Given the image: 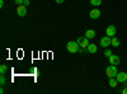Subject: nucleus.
<instances>
[{"mask_svg":"<svg viewBox=\"0 0 127 94\" xmlns=\"http://www.w3.org/2000/svg\"><path fill=\"white\" fill-rule=\"evenodd\" d=\"M111 55H113V54H112V51L108 50V47H107V48L104 50V56H105V57H109Z\"/></svg>","mask_w":127,"mask_h":94,"instance_id":"obj_17","label":"nucleus"},{"mask_svg":"<svg viewBox=\"0 0 127 94\" xmlns=\"http://www.w3.org/2000/svg\"><path fill=\"white\" fill-rule=\"evenodd\" d=\"M117 84H118V80L117 79H116V78H109V85L112 88H116V87H117Z\"/></svg>","mask_w":127,"mask_h":94,"instance_id":"obj_13","label":"nucleus"},{"mask_svg":"<svg viewBox=\"0 0 127 94\" xmlns=\"http://www.w3.org/2000/svg\"><path fill=\"white\" fill-rule=\"evenodd\" d=\"M116 79L118 80V83H123V81H126V80H127V72H125V71L118 72V74L116 75Z\"/></svg>","mask_w":127,"mask_h":94,"instance_id":"obj_8","label":"nucleus"},{"mask_svg":"<svg viewBox=\"0 0 127 94\" xmlns=\"http://www.w3.org/2000/svg\"><path fill=\"white\" fill-rule=\"evenodd\" d=\"M66 48H67L69 52H71V54H78L79 50H80V46H79L78 42H75V41H70L66 45Z\"/></svg>","mask_w":127,"mask_h":94,"instance_id":"obj_1","label":"nucleus"},{"mask_svg":"<svg viewBox=\"0 0 127 94\" xmlns=\"http://www.w3.org/2000/svg\"><path fill=\"white\" fill-rule=\"evenodd\" d=\"M111 45H112L113 47H120L121 42H120V39L114 36V37H112V38H111Z\"/></svg>","mask_w":127,"mask_h":94,"instance_id":"obj_11","label":"nucleus"},{"mask_svg":"<svg viewBox=\"0 0 127 94\" xmlns=\"http://www.w3.org/2000/svg\"><path fill=\"white\" fill-rule=\"evenodd\" d=\"M111 38H112V37H109V36L102 37V38H100V43H99V45H100L103 48L109 47V45H111Z\"/></svg>","mask_w":127,"mask_h":94,"instance_id":"obj_5","label":"nucleus"},{"mask_svg":"<svg viewBox=\"0 0 127 94\" xmlns=\"http://www.w3.org/2000/svg\"><path fill=\"white\" fill-rule=\"evenodd\" d=\"M4 6V0H0V8Z\"/></svg>","mask_w":127,"mask_h":94,"instance_id":"obj_22","label":"nucleus"},{"mask_svg":"<svg viewBox=\"0 0 127 94\" xmlns=\"http://www.w3.org/2000/svg\"><path fill=\"white\" fill-rule=\"evenodd\" d=\"M90 4L93 6H99L102 4V0H90Z\"/></svg>","mask_w":127,"mask_h":94,"instance_id":"obj_14","label":"nucleus"},{"mask_svg":"<svg viewBox=\"0 0 127 94\" xmlns=\"http://www.w3.org/2000/svg\"><path fill=\"white\" fill-rule=\"evenodd\" d=\"M108 59H109V62L112 65H118L120 64V56H117V55H111Z\"/></svg>","mask_w":127,"mask_h":94,"instance_id":"obj_9","label":"nucleus"},{"mask_svg":"<svg viewBox=\"0 0 127 94\" xmlns=\"http://www.w3.org/2000/svg\"><path fill=\"white\" fill-rule=\"evenodd\" d=\"M5 83H6V80H5V74H1V75H0V84L5 85Z\"/></svg>","mask_w":127,"mask_h":94,"instance_id":"obj_16","label":"nucleus"},{"mask_svg":"<svg viewBox=\"0 0 127 94\" xmlns=\"http://www.w3.org/2000/svg\"><path fill=\"white\" fill-rule=\"evenodd\" d=\"M121 93H122V94H127V87H125V88L121 90Z\"/></svg>","mask_w":127,"mask_h":94,"instance_id":"obj_19","label":"nucleus"},{"mask_svg":"<svg viewBox=\"0 0 127 94\" xmlns=\"http://www.w3.org/2000/svg\"><path fill=\"white\" fill-rule=\"evenodd\" d=\"M14 3H15L17 5H20V4L24 3V0H14Z\"/></svg>","mask_w":127,"mask_h":94,"instance_id":"obj_18","label":"nucleus"},{"mask_svg":"<svg viewBox=\"0 0 127 94\" xmlns=\"http://www.w3.org/2000/svg\"><path fill=\"white\" fill-rule=\"evenodd\" d=\"M85 37H88L89 39L94 38V37H95V31H94V29H88L87 32H85Z\"/></svg>","mask_w":127,"mask_h":94,"instance_id":"obj_12","label":"nucleus"},{"mask_svg":"<svg viewBox=\"0 0 127 94\" xmlns=\"http://www.w3.org/2000/svg\"><path fill=\"white\" fill-rule=\"evenodd\" d=\"M105 74H107L108 78H116V75L118 74V70H117V66L116 65H109L107 69H105Z\"/></svg>","mask_w":127,"mask_h":94,"instance_id":"obj_2","label":"nucleus"},{"mask_svg":"<svg viewBox=\"0 0 127 94\" xmlns=\"http://www.w3.org/2000/svg\"><path fill=\"white\" fill-rule=\"evenodd\" d=\"M6 71H8V66L6 65H1V66H0V74H5Z\"/></svg>","mask_w":127,"mask_h":94,"instance_id":"obj_15","label":"nucleus"},{"mask_svg":"<svg viewBox=\"0 0 127 94\" xmlns=\"http://www.w3.org/2000/svg\"><path fill=\"white\" fill-rule=\"evenodd\" d=\"M89 17H90L92 19H98V18L100 17V10L97 9V8L92 9V10H90V13H89Z\"/></svg>","mask_w":127,"mask_h":94,"instance_id":"obj_7","label":"nucleus"},{"mask_svg":"<svg viewBox=\"0 0 127 94\" xmlns=\"http://www.w3.org/2000/svg\"><path fill=\"white\" fill-rule=\"evenodd\" d=\"M87 48H88L89 54H95V52L98 51V46L95 45V43H89V46H88Z\"/></svg>","mask_w":127,"mask_h":94,"instance_id":"obj_10","label":"nucleus"},{"mask_svg":"<svg viewBox=\"0 0 127 94\" xmlns=\"http://www.w3.org/2000/svg\"><path fill=\"white\" fill-rule=\"evenodd\" d=\"M55 1H56L57 4H62L64 1H65V0H55Z\"/></svg>","mask_w":127,"mask_h":94,"instance_id":"obj_21","label":"nucleus"},{"mask_svg":"<svg viewBox=\"0 0 127 94\" xmlns=\"http://www.w3.org/2000/svg\"><path fill=\"white\" fill-rule=\"evenodd\" d=\"M76 42L79 43V46H80V47L87 48V47L89 46V38H88V37H85V36H81V37H79V38H78Z\"/></svg>","mask_w":127,"mask_h":94,"instance_id":"obj_3","label":"nucleus"},{"mask_svg":"<svg viewBox=\"0 0 127 94\" xmlns=\"http://www.w3.org/2000/svg\"><path fill=\"white\" fill-rule=\"evenodd\" d=\"M116 33H117V28H116V26H113V24L108 26L107 29H105V34L109 36V37H114Z\"/></svg>","mask_w":127,"mask_h":94,"instance_id":"obj_4","label":"nucleus"},{"mask_svg":"<svg viewBox=\"0 0 127 94\" xmlns=\"http://www.w3.org/2000/svg\"><path fill=\"white\" fill-rule=\"evenodd\" d=\"M17 14H18L19 17H24V15L27 14V6L23 5V4L18 5V6H17Z\"/></svg>","mask_w":127,"mask_h":94,"instance_id":"obj_6","label":"nucleus"},{"mask_svg":"<svg viewBox=\"0 0 127 94\" xmlns=\"http://www.w3.org/2000/svg\"><path fill=\"white\" fill-rule=\"evenodd\" d=\"M31 3H29V0H24V3H23V5H26V6H28Z\"/></svg>","mask_w":127,"mask_h":94,"instance_id":"obj_20","label":"nucleus"}]
</instances>
